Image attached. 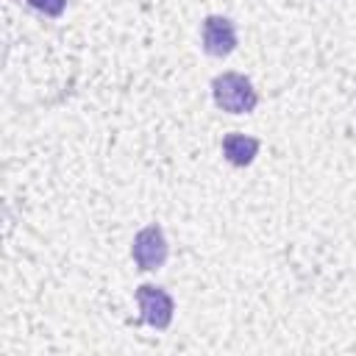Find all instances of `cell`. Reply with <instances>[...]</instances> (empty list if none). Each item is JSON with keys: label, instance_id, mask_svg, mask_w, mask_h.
I'll return each mask as SVG.
<instances>
[{"label": "cell", "instance_id": "5b68a950", "mask_svg": "<svg viewBox=\"0 0 356 356\" xmlns=\"http://www.w3.org/2000/svg\"><path fill=\"white\" fill-rule=\"evenodd\" d=\"M259 153V139L245 136V134H228L222 139V156L234 167H248Z\"/></svg>", "mask_w": 356, "mask_h": 356}, {"label": "cell", "instance_id": "7a4b0ae2", "mask_svg": "<svg viewBox=\"0 0 356 356\" xmlns=\"http://www.w3.org/2000/svg\"><path fill=\"white\" fill-rule=\"evenodd\" d=\"M131 256L139 270H159L167 261V239L159 225H147L134 236Z\"/></svg>", "mask_w": 356, "mask_h": 356}, {"label": "cell", "instance_id": "8992f818", "mask_svg": "<svg viewBox=\"0 0 356 356\" xmlns=\"http://www.w3.org/2000/svg\"><path fill=\"white\" fill-rule=\"evenodd\" d=\"M28 6H33L36 11H42L44 17H61L67 0H28Z\"/></svg>", "mask_w": 356, "mask_h": 356}, {"label": "cell", "instance_id": "277c9868", "mask_svg": "<svg viewBox=\"0 0 356 356\" xmlns=\"http://www.w3.org/2000/svg\"><path fill=\"white\" fill-rule=\"evenodd\" d=\"M200 39H203V50L209 56H228L234 47H236V28L228 17H206L203 19V28H200Z\"/></svg>", "mask_w": 356, "mask_h": 356}, {"label": "cell", "instance_id": "6da1fadb", "mask_svg": "<svg viewBox=\"0 0 356 356\" xmlns=\"http://www.w3.org/2000/svg\"><path fill=\"white\" fill-rule=\"evenodd\" d=\"M211 92H214V103L222 111H231V114H248L259 103V95H256L253 83L245 75H239V72L217 75L211 81Z\"/></svg>", "mask_w": 356, "mask_h": 356}, {"label": "cell", "instance_id": "3957f363", "mask_svg": "<svg viewBox=\"0 0 356 356\" xmlns=\"http://www.w3.org/2000/svg\"><path fill=\"white\" fill-rule=\"evenodd\" d=\"M136 303H139V312H142V320L153 328H167L172 323V312H175V303L172 298L161 289V286H153V284H142L136 289Z\"/></svg>", "mask_w": 356, "mask_h": 356}]
</instances>
